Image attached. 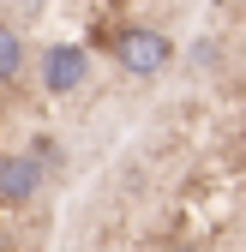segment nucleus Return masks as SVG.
Instances as JSON below:
<instances>
[{
	"instance_id": "nucleus-1",
	"label": "nucleus",
	"mask_w": 246,
	"mask_h": 252,
	"mask_svg": "<svg viewBox=\"0 0 246 252\" xmlns=\"http://www.w3.org/2000/svg\"><path fill=\"white\" fill-rule=\"evenodd\" d=\"M108 54H114V66L126 78H156L174 60V42H168V30H156V24H120L114 42H108Z\"/></svg>"
},
{
	"instance_id": "nucleus-2",
	"label": "nucleus",
	"mask_w": 246,
	"mask_h": 252,
	"mask_svg": "<svg viewBox=\"0 0 246 252\" xmlns=\"http://www.w3.org/2000/svg\"><path fill=\"white\" fill-rule=\"evenodd\" d=\"M42 186H48V162L36 150H6V156H0V204H6V210L36 204Z\"/></svg>"
},
{
	"instance_id": "nucleus-3",
	"label": "nucleus",
	"mask_w": 246,
	"mask_h": 252,
	"mask_svg": "<svg viewBox=\"0 0 246 252\" xmlns=\"http://www.w3.org/2000/svg\"><path fill=\"white\" fill-rule=\"evenodd\" d=\"M78 84H84V48L54 42V48L42 54V90H48V96H72Z\"/></svg>"
},
{
	"instance_id": "nucleus-4",
	"label": "nucleus",
	"mask_w": 246,
	"mask_h": 252,
	"mask_svg": "<svg viewBox=\"0 0 246 252\" xmlns=\"http://www.w3.org/2000/svg\"><path fill=\"white\" fill-rule=\"evenodd\" d=\"M30 66V42H24V30L0 18V84H18Z\"/></svg>"
},
{
	"instance_id": "nucleus-5",
	"label": "nucleus",
	"mask_w": 246,
	"mask_h": 252,
	"mask_svg": "<svg viewBox=\"0 0 246 252\" xmlns=\"http://www.w3.org/2000/svg\"><path fill=\"white\" fill-rule=\"evenodd\" d=\"M174 252H204V246H174Z\"/></svg>"
}]
</instances>
